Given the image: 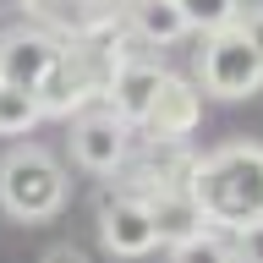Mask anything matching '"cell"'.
<instances>
[{
    "label": "cell",
    "mask_w": 263,
    "mask_h": 263,
    "mask_svg": "<svg viewBox=\"0 0 263 263\" xmlns=\"http://www.w3.org/2000/svg\"><path fill=\"white\" fill-rule=\"evenodd\" d=\"M143 209H148V225H154V241L159 247H176V241H186V236H197V230H209L192 186H181V192H154V197H143Z\"/></svg>",
    "instance_id": "obj_10"
},
{
    "label": "cell",
    "mask_w": 263,
    "mask_h": 263,
    "mask_svg": "<svg viewBox=\"0 0 263 263\" xmlns=\"http://www.w3.org/2000/svg\"><path fill=\"white\" fill-rule=\"evenodd\" d=\"M236 28H241V39H247V44H252V49L263 55V0H258V6H241Z\"/></svg>",
    "instance_id": "obj_15"
},
{
    "label": "cell",
    "mask_w": 263,
    "mask_h": 263,
    "mask_svg": "<svg viewBox=\"0 0 263 263\" xmlns=\"http://www.w3.org/2000/svg\"><path fill=\"white\" fill-rule=\"evenodd\" d=\"M132 143H137V132L121 115H110L104 104H93V110H82L71 121V159L82 170H93V176H115L121 159L132 154Z\"/></svg>",
    "instance_id": "obj_4"
},
{
    "label": "cell",
    "mask_w": 263,
    "mask_h": 263,
    "mask_svg": "<svg viewBox=\"0 0 263 263\" xmlns=\"http://www.w3.org/2000/svg\"><path fill=\"white\" fill-rule=\"evenodd\" d=\"M55 55H61V39H55L49 28H39V22L11 28L6 39H0V82H6V88H22V93L39 99V82L49 77Z\"/></svg>",
    "instance_id": "obj_6"
},
{
    "label": "cell",
    "mask_w": 263,
    "mask_h": 263,
    "mask_svg": "<svg viewBox=\"0 0 263 263\" xmlns=\"http://www.w3.org/2000/svg\"><path fill=\"white\" fill-rule=\"evenodd\" d=\"M192 197L214 230H241L263 219V143L236 137V143H219L214 154H197Z\"/></svg>",
    "instance_id": "obj_1"
},
{
    "label": "cell",
    "mask_w": 263,
    "mask_h": 263,
    "mask_svg": "<svg viewBox=\"0 0 263 263\" xmlns=\"http://www.w3.org/2000/svg\"><path fill=\"white\" fill-rule=\"evenodd\" d=\"M66 164L49 154L44 143H16L6 159H0V209L22 219V225H39V219H55L66 209Z\"/></svg>",
    "instance_id": "obj_2"
},
{
    "label": "cell",
    "mask_w": 263,
    "mask_h": 263,
    "mask_svg": "<svg viewBox=\"0 0 263 263\" xmlns=\"http://www.w3.org/2000/svg\"><path fill=\"white\" fill-rule=\"evenodd\" d=\"M159 82H164V66L154 61V55H143V49H132V55H121L110 71V88H104V110L121 115L132 132L143 126V115L148 104H154V93H159Z\"/></svg>",
    "instance_id": "obj_7"
},
{
    "label": "cell",
    "mask_w": 263,
    "mask_h": 263,
    "mask_svg": "<svg viewBox=\"0 0 263 263\" xmlns=\"http://www.w3.org/2000/svg\"><path fill=\"white\" fill-rule=\"evenodd\" d=\"M230 252H236V263H263V219L230 230Z\"/></svg>",
    "instance_id": "obj_14"
},
{
    "label": "cell",
    "mask_w": 263,
    "mask_h": 263,
    "mask_svg": "<svg viewBox=\"0 0 263 263\" xmlns=\"http://www.w3.org/2000/svg\"><path fill=\"white\" fill-rule=\"evenodd\" d=\"M99 241L110 247L115 258H148L154 252V225H148V209L137 203V197H126V192H104L99 197Z\"/></svg>",
    "instance_id": "obj_8"
},
{
    "label": "cell",
    "mask_w": 263,
    "mask_h": 263,
    "mask_svg": "<svg viewBox=\"0 0 263 263\" xmlns=\"http://www.w3.org/2000/svg\"><path fill=\"white\" fill-rule=\"evenodd\" d=\"M44 263H93V258H88L77 241H55V247L44 252Z\"/></svg>",
    "instance_id": "obj_16"
},
{
    "label": "cell",
    "mask_w": 263,
    "mask_h": 263,
    "mask_svg": "<svg viewBox=\"0 0 263 263\" xmlns=\"http://www.w3.org/2000/svg\"><path fill=\"white\" fill-rule=\"evenodd\" d=\"M39 121H44L39 99L22 93V88H6V82H0V137H28Z\"/></svg>",
    "instance_id": "obj_13"
},
{
    "label": "cell",
    "mask_w": 263,
    "mask_h": 263,
    "mask_svg": "<svg viewBox=\"0 0 263 263\" xmlns=\"http://www.w3.org/2000/svg\"><path fill=\"white\" fill-rule=\"evenodd\" d=\"M121 28L137 39L143 49H170L186 39V16L170 6V0H121Z\"/></svg>",
    "instance_id": "obj_9"
},
{
    "label": "cell",
    "mask_w": 263,
    "mask_h": 263,
    "mask_svg": "<svg viewBox=\"0 0 263 263\" xmlns=\"http://www.w3.org/2000/svg\"><path fill=\"white\" fill-rule=\"evenodd\" d=\"M197 88L214 99H247L263 88V55L241 39V28H219L203 33V49H197Z\"/></svg>",
    "instance_id": "obj_3"
},
{
    "label": "cell",
    "mask_w": 263,
    "mask_h": 263,
    "mask_svg": "<svg viewBox=\"0 0 263 263\" xmlns=\"http://www.w3.org/2000/svg\"><path fill=\"white\" fill-rule=\"evenodd\" d=\"M181 16H186V28L203 39V33H219V28H236V16H241V0H170Z\"/></svg>",
    "instance_id": "obj_11"
},
{
    "label": "cell",
    "mask_w": 263,
    "mask_h": 263,
    "mask_svg": "<svg viewBox=\"0 0 263 263\" xmlns=\"http://www.w3.org/2000/svg\"><path fill=\"white\" fill-rule=\"evenodd\" d=\"M197 121H203V88L192 77L164 71V82H159V93H154V104H148L137 137L143 143H186L197 132Z\"/></svg>",
    "instance_id": "obj_5"
},
{
    "label": "cell",
    "mask_w": 263,
    "mask_h": 263,
    "mask_svg": "<svg viewBox=\"0 0 263 263\" xmlns=\"http://www.w3.org/2000/svg\"><path fill=\"white\" fill-rule=\"evenodd\" d=\"M170 263H236V252H230V230H197V236H186V241L170 247Z\"/></svg>",
    "instance_id": "obj_12"
},
{
    "label": "cell",
    "mask_w": 263,
    "mask_h": 263,
    "mask_svg": "<svg viewBox=\"0 0 263 263\" xmlns=\"http://www.w3.org/2000/svg\"><path fill=\"white\" fill-rule=\"evenodd\" d=\"M77 6H88V11H115L121 0H77Z\"/></svg>",
    "instance_id": "obj_17"
},
{
    "label": "cell",
    "mask_w": 263,
    "mask_h": 263,
    "mask_svg": "<svg viewBox=\"0 0 263 263\" xmlns=\"http://www.w3.org/2000/svg\"><path fill=\"white\" fill-rule=\"evenodd\" d=\"M6 6H22V0H0V11H6Z\"/></svg>",
    "instance_id": "obj_18"
}]
</instances>
